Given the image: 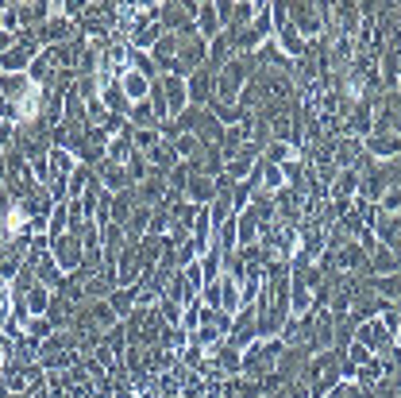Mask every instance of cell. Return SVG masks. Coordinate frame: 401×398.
<instances>
[{"label":"cell","instance_id":"6da1fadb","mask_svg":"<svg viewBox=\"0 0 401 398\" xmlns=\"http://www.w3.org/2000/svg\"><path fill=\"white\" fill-rule=\"evenodd\" d=\"M35 112H39V89L31 86L27 97L20 101V112H15V117H20V120H35Z\"/></svg>","mask_w":401,"mask_h":398},{"label":"cell","instance_id":"7a4b0ae2","mask_svg":"<svg viewBox=\"0 0 401 398\" xmlns=\"http://www.w3.org/2000/svg\"><path fill=\"white\" fill-rule=\"evenodd\" d=\"M23 225H27V213H23V209H8V228H12V232H20Z\"/></svg>","mask_w":401,"mask_h":398}]
</instances>
